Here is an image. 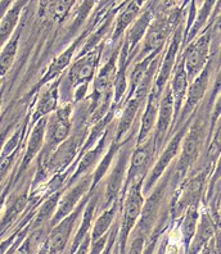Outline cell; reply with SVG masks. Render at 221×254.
Masks as SVG:
<instances>
[{"label": "cell", "instance_id": "obj_1", "mask_svg": "<svg viewBox=\"0 0 221 254\" xmlns=\"http://www.w3.org/2000/svg\"><path fill=\"white\" fill-rule=\"evenodd\" d=\"M211 112L212 106L206 98L202 106L193 116L188 132L183 140L180 155L174 164L171 188L174 191L194 171L205 154L211 139Z\"/></svg>", "mask_w": 221, "mask_h": 254}, {"label": "cell", "instance_id": "obj_2", "mask_svg": "<svg viewBox=\"0 0 221 254\" xmlns=\"http://www.w3.org/2000/svg\"><path fill=\"white\" fill-rule=\"evenodd\" d=\"M106 43H103L97 49L87 53L86 56L76 58L70 68L63 73L61 84V106L78 103L86 99L89 86L97 76L100 68V61L104 56Z\"/></svg>", "mask_w": 221, "mask_h": 254}, {"label": "cell", "instance_id": "obj_3", "mask_svg": "<svg viewBox=\"0 0 221 254\" xmlns=\"http://www.w3.org/2000/svg\"><path fill=\"white\" fill-rule=\"evenodd\" d=\"M139 126L141 124L137 125L130 136L125 140V143L120 148V152L116 157V161L113 163L112 168L109 170L108 175L104 179V186H103L102 199H100V204L98 208V213L113 205L116 201L121 200L122 191H124V186L126 183V177H128L129 164H130V157L134 152L135 146H137V137L139 132Z\"/></svg>", "mask_w": 221, "mask_h": 254}, {"label": "cell", "instance_id": "obj_4", "mask_svg": "<svg viewBox=\"0 0 221 254\" xmlns=\"http://www.w3.org/2000/svg\"><path fill=\"white\" fill-rule=\"evenodd\" d=\"M212 171L214 170L211 167H203L198 171H194L176 188L170 203L172 222L180 220L188 208L192 205H205Z\"/></svg>", "mask_w": 221, "mask_h": 254}, {"label": "cell", "instance_id": "obj_5", "mask_svg": "<svg viewBox=\"0 0 221 254\" xmlns=\"http://www.w3.org/2000/svg\"><path fill=\"white\" fill-rule=\"evenodd\" d=\"M144 181L135 183L121 198V216H120V254H125L133 230L139 222L142 216L146 195L143 192Z\"/></svg>", "mask_w": 221, "mask_h": 254}, {"label": "cell", "instance_id": "obj_6", "mask_svg": "<svg viewBox=\"0 0 221 254\" xmlns=\"http://www.w3.org/2000/svg\"><path fill=\"white\" fill-rule=\"evenodd\" d=\"M75 104H62L48 118L45 145L36 161H47L58 146L71 136L74 131Z\"/></svg>", "mask_w": 221, "mask_h": 254}, {"label": "cell", "instance_id": "obj_7", "mask_svg": "<svg viewBox=\"0 0 221 254\" xmlns=\"http://www.w3.org/2000/svg\"><path fill=\"white\" fill-rule=\"evenodd\" d=\"M215 68L216 59L212 58L209 64H207V67L205 68V71L196 80L190 82L189 90H188L187 94V99L184 102L183 109H181L178 121H176L174 128H172L171 136L181 126L188 124L193 118V116L196 115L197 111L200 109V107L202 106V103L206 100V98H207V95L210 93V89H211V74L212 72L215 71Z\"/></svg>", "mask_w": 221, "mask_h": 254}, {"label": "cell", "instance_id": "obj_8", "mask_svg": "<svg viewBox=\"0 0 221 254\" xmlns=\"http://www.w3.org/2000/svg\"><path fill=\"white\" fill-rule=\"evenodd\" d=\"M192 120H193V118H192ZM192 120H190L188 124L184 125V126H181L180 128L172 135L171 139L168 140L166 146L163 148V150L158 154V157H157L156 159V163H154L153 168L150 170L148 176H147L146 181H144L143 192L146 196L152 191L153 188H154V186L157 185V183L161 180L162 176L167 172V170H170V167L175 163V159L179 158L181 145H183V140L184 137H185V135H187L188 128H189Z\"/></svg>", "mask_w": 221, "mask_h": 254}, {"label": "cell", "instance_id": "obj_9", "mask_svg": "<svg viewBox=\"0 0 221 254\" xmlns=\"http://www.w3.org/2000/svg\"><path fill=\"white\" fill-rule=\"evenodd\" d=\"M181 56L185 64V71L189 77V82L196 80L207 67L211 57V27H207L196 37L192 43L181 49Z\"/></svg>", "mask_w": 221, "mask_h": 254}, {"label": "cell", "instance_id": "obj_10", "mask_svg": "<svg viewBox=\"0 0 221 254\" xmlns=\"http://www.w3.org/2000/svg\"><path fill=\"white\" fill-rule=\"evenodd\" d=\"M157 157H158V152H157L156 140H154L153 135L148 137L144 143L137 144L134 152L130 157L128 177H126L122 196L125 195V192L128 191V189L133 184L139 183V181H146L147 176H148V174L154 166L153 162H156Z\"/></svg>", "mask_w": 221, "mask_h": 254}, {"label": "cell", "instance_id": "obj_11", "mask_svg": "<svg viewBox=\"0 0 221 254\" xmlns=\"http://www.w3.org/2000/svg\"><path fill=\"white\" fill-rule=\"evenodd\" d=\"M91 194L93 192L85 196L84 200L77 205L75 211L53 227L49 235V239H48L49 254H65L67 248H70V245H71L72 240H74L72 235L75 236L74 231L80 225L81 218H82V214H84L85 208H86L87 201L90 199Z\"/></svg>", "mask_w": 221, "mask_h": 254}, {"label": "cell", "instance_id": "obj_12", "mask_svg": "<svg viewBox=\"0 0 221 254\" xmlns=\"http://www.w3.org/2000/svg\"><path fill=\"white\" fill-rule=\"evenodd\" d=\"M184 35H185V25L183 23L174 32L171 40L168 41L166 50L163 52L159 69L157 72L154 85H153V90H156L157 93L163 94L166 86L170 84V80H171L176 63H178L179 56H180L181 49H183Z\"/></svg>", "mask_w": 221, "mask_h": 254}, {"label": "cell", "instance_id": "obj_13", "mask_svg": "<svg viewBox=\"0 0 221 254\" xmlns=\"http://www.w3.org/2000/svg\"><path fill=\"white\" fill-rule=\"evenodd\" d=\"M93 172L82 176L77 183H75L72 186L65 189V194H63L62 199L60 201L58 209H57L56 214H54L53 220H52V225L53 227L57 223H60L61 221L65 220L67 216L75 211L77 205L81 201L84 200L85 196H87L91 192V188H93Z\"/></svg>", "mask_w": 221, "mask_h": 254}, {"label": "cell", "instance_id": "obj_14", "mask_svg": "<svg viewBox=\"0 0 221 254\" xmlns=\"http://www.w3.org/2000/svg\"><path fill=\"white\" fill-rule=\"evenodd\" d=\"M175 124V107H174V98H172V91L170 84L166 86L165 91L162 94L161 104H159L158 118H157L156 128L153 132V136L156 140L157 152L159 153L163 150L165 144L171 137L172 127Z\"/></svg>", "mask_w": 221, "mask_h": 254}, {"label": "cell", "instance_id": "obj_15", "mask_svg": "<svg viewBox=\"0 0 221 254\" xmlns=\"http://www.w3.org/2000/svg\"><path fill=\"white\" fill-rule=\"evenodd\" d=\"M62 77L56 78L49 84L44 85L40 87L35 100V107L31 113V121L30 127L38 124L41 118L49 117L54 112L61 107V84H62Z\"/></svg>", "mask_w": 221, "mask_h": 254}, {"label": "cell", "instance_id": "obj_16", "mask_svg": "<svg viewBox=\"0 0 221 254\" xmlns=\"http://www.w3.org/2000/svg\"><path fill=\"white\" fill-rule=\"evenodd\" d=\"M147 99L143 96L134 95L129 100L124 103V106L121 107V111L119 113V118H117V124L115 126V136L113 140L116 143L122 145L125 143V140L130 136V133L133 132V127L137 126L141 122V109L144 108L146 106Z\"/></svg>", "mask_w": 221, "mask_h": 254}, {"label": "cell", "instance_id": "obj_17", "mask_svg": "<svg viewBox=\"0 0 221 254\" xmlns=\"http://www.w3.org/2000/svg\"><path fill=\"white\" fill-rule=\"evenodd\" d=\"M153 18H154V10H153L152 1H148L144 6V9L139 14L137 21L131 25L128 32L124 36V47L128 49L129 54H130L135 61V57L138 54V50L141 44L143 43L144 37H146L148 28H149L150 23H152Z\"/></svg>", "mask_w": 221, "mask_h": 254}, {"label": "cell", "instance_id": "obj_18", "mask_svg": "<svg viewBox=\"0 0 221 254\" xmlns=\"http://www.w3.org/2000/svg\"><path fill=\"white\" fill-rule=\"evenodd\" d=\"M146 4V1H124L122 3L121 8L116 14L113 31L111 37H109V43H111L112 47L124 40L125 34L128 32L131 25L137 21L142 10L144 9Z\"/></svg>", "mask_w": 221, "mask_h": 254}, {"label": "cell", "instance_id": "obj_19", "mask_svg": "<svg viewBox=\"0 0 221 254\" xmlns=\"http://www.w3.org/2000/svg\"><path fill=\"white\" fill-rule=\"evenodd\" d=\"M219 225L215 221V218L212 217V214L207 209L206 205L202 207V212H201V218L198 227H197L196 235H194L193 240L190 243L189 249H188L187 254H201L203 249L214 240L219 231Z\"/></svg>", "mask_w": 221, "mask_h": 254}, {"label": "cell", "instance_id": "obj_20", "mask_svg": "<svg viewBox=\"0 0 221 254\" xmlns=\"http://www.w3.org/2000/svg\"><path fill=\"white\" fill-rule=\"evenodd\" d=\"M161 98L162 94L157 93L156 90L152 89L146 102V106H144V112L141 116V126H139V132H138L137 144L144 143L154 132L157 118H158Z\"/></svg>", "mask_w": 221, "mask_h": 254}, {"label": "cell", "instance_id": "obj_21", "mask_svg": "<svg viewBox=\"0 0 221 254\" xmlns=\"http://www.w3.org/2000/svg\"><path fill=\"white\" fill-rule=\"evenodd\" d=\"M189 77L185 71V64H184L183 56H179L178 63L175 67V71L172 73V77L170 80V87L172 91V98H174V107H175V124L178 121L180 112L183 109L184 102L187 99V94L189 90ZM174 124V126H175ZM174 128V127H172ZM171 139V137H170Z\"/></svg>", "mask_w": 221, "mask_h": 254}, {"label": "cell", "instance_id": "obj_22", "mask_svg": "<svg viewBox=\"0 0 221 254\" xmlns=\"http://www.w3.org/2000/svg\"><path fill=\"white\" fill-rule=\"evenodd\" d=\"M28 5V1H14L13 5L10 6L9 10L4 14V17L0 19V41H1V47H4L13 34L17 31L19 27V21L22 18V13Z\"/></svg>", "mask_w": 221, "mask_h": 254}, {"label": "cell", "instance_id": "obj_23", "mask_svg": "<svg viewBox=\"0 0 221 254\" xmlns=\"http://www.w3.org/2000/svg\"><path fill=\"white\" fill-rule=\"evenodd\" d=\"M120 214H121V200L116 201L115 204L98 213L97 218L94 221L93 230H91V242H95L102 236L107 235Z\"/></svg>", "mask_w": 221, "mask_h": 254}, {"label": "cell", "instance_id": "obj_24", "mask_svg": "<svg viewBox=\"0 0 221 254\" xmlns=\"http://www.w3.org/2000/svg\"><path fill=\"white\" fill-rule=\"evenodd\" d=\"M216 5V1H198V12H197V17L194 19L193 26L190 27L188 34L184 36V43L183 48H185L189 43L198 37L201 32L209 26L210 18L214 12V8Z\"/></svg>", "mask_w": 221, "mask_h": 254}, {"label": "cell", "instance_id": "obj_25", "mask_svg": "<svg viewBox=\"0 0 221 254\" xmlns=\"http://www.w3.org/2000/svg\"><path fill=\"white\" fill-rule=\"evenodd\" d=\"M202 207L203 204L192 205V207L188 208L187 212L180 218L181 235H183V243L187 252L189 249V245L193 240L194 235H196L197 227H198V223H200Z\"/></svg>", "mask_w": 221, "mask_h": 254}, {"label": "cell", "instance_id": "obj_26", "mask_svg": "<svg viewBox=\"0 0 221 254\" xmlns=\"http://www.w3.org/2000/svg\"><path fill=\"white\" fill-rule=\"evenodd\" d=\"M77 4V1H43L40 3L41 18L48 19L54 23H61L67 18L72 8Z\"/></svg>", "mask_w": 221, "mask_h": 254}, {"label": "cell", "instance_id": "obj_27", "mask_svg": "<svg viewBox=\"0 0 221 254\" xmlns=\"http://www.w3.org/2000/svg\"><path fill=\"white\" fill-rule=\"evenodd\" d=\"M221 154V117L219 118L216 122L214 131H212L211 139H210V144L206 149L205 154H203L202 159L200 163L197 164V167L194 171H198L203 167H211L214 170L216 162H218L219 157ZM193 171V172H194Z\"/></svg>", "mask_w": 221, "mask_h": 254}, {"label": "cell", "instance_id": "obj_28", "mask_svg": "<svg viewBox=\"0 0 221 254\" xmlns=\"http://www.w3.org/2000/svg\"><path fill=\"white\" fill-rule=\"evenodd\" d=\"M22 32H23V26H19L17 31L13 34L8 43L1 47V54H0V74L1 77H5V74L10 71L13 67V63L16 61L17 54H18L19 40H21Z\"/></svg>", "mask_w": 221, "mask_h": 254}, {"label": "cell", "instance_id": "obj_29", "mask_svg": "<svg viewBox=\"0 0 221 254\" xmlns=\"http://www.w3.org/2000/svg\"><path fill=\"white\" fill-rule=\"evenodd\" d=\"M63 194H65V189L54 192L53 195H50L49 198H47L43 201V204L39 207L36 217L31 222V229L32 227H38L41 226V225H45V223L52 222L54 214H56L57 209H58V205H60V201L62 199Z\"/></svg>", "mask_w": 221, "mask_h": 254}, {"label": "cell", "instance_id": "obj_30", "mask_svg": "<svg viewBox=\"0 0 221 254\" xmlns=\"http://www.w3.org/2000/svg\"><path fill=\"white\" fill-rule=\"evenodd\" d=\"M80 4L81 6L76 9L75 14L72 17V23L69 28V35H74L76 31H78L80 28H82L85 21H86V18L89 17V13L91 12V9H93L94 5H95L94 1H82V3Z\"/></svg>", "mask_w": 221, "mask_h": 254}, {"label": "cell", "instance_id": "obj_31", "mask_svg": "<svg viewBox=\"0 0 221 254\" xmlns=\"http://www.w3.org/2000/svg\"><path fill=\"white\" fill-rule=\"evenodd\" d=\"M148 242H149V239L144 236L143 234L133 231L130 235V239H129L125 254H144V251H146V247L148 244Z\"/></svg>", "mask_w": 221, "mask_h": 254}, {"label": "cell", "instance_id": "obj_32", "mask_svg": "<svg viewBox=\"0 0 221 254\" xmlns=\"http://www.w3.org/2000/svg\"><path fill=\"white\" fill-rule=\"evenodd\" d=\"M221 179V154L219 157L218 162H216L215 167H214V171H212V175L210 177V183H209V189H207V194H206V200H205V205H207L211 200L212 192H214V189H215L216 184L220 181Z\"/></svg>", "mask_w": 221, "mask_h": 254}, {"label": "cell", "instance_id": "obj_33", "mask_svg": "<svg viewBox=\"0 0 221 254\" xmlns=\"http://www.w3.org/2000/svg\"><path fill=\"white\" fill-rule=\"evenodd\" d=\"M221 200V179L218 184H216L215 189H214V192H212L211 200L206 207L210 211V213L212 214V217L215 218V221L218 222V212H219V205H220Z\"/></svg>", "mask_w": 221, "mask_h": 254}, {"label": "cell", "instance_id": "obj_34", "mask_svg": "<svg viewBox=\"0 0 221 254\" xmlns=\"http://www.w3.org/2000/svg\"><path fill=\"white\" fill-rule=\"evenodd\" d=\"M221 93V65L218 68L215 74V78H214V82L211 85V89H210V93L207 95V102L214 107L215 104L216 99H218V96L220 95Z\"/></svg>", "mask_w": 221, "mask_h": 254}, {"label": "cell", "instance_id": "obj_35", "mask_svg": "<svg viewBox=\"0 0 221 254\" xmlns=\"http://www.w3.org/2000/svg\"><path fill=\"white\" fill-rule=\"evenodd\" d=\"M109 239V233L107 235L102 236L100 239L95 240V242H91L90 244V251H89V254H102L104 248H106L107 243H108Z\"/></svg>", "mask_w": 221, "mask_h": 254}, {"label": "cell", "instance_id": "obj_36", "mask_svg": "<svg viewBox=\"0 0 221 254\" xmlns=\"http://www.w3.org/2000/svg\"><path fill=\"white\" fill-rule=\"evenodd\" d=\"M166 231H167V230H166ZM165 233H158V231H154V233L152 234V236H150V239H149V242H148V244H147V247H146L144 254H154L157 245H158L159 239H161V236L163 235Z\"/></svg>", "mask_w": 221, "mask_h": 254}, {"label": "cell", "instance_id": "obj_37", "mask_svg": "<svg viewBox=\"0 0 221 254\" xmlns=\"http://www.w3.org/2000/svg\"><path fill=\"white\" fill-rule=\"evenodd\" d=\"M218 225L221 229V200H220V205H219V212H218Z\"/></svg>", "mask_w": 221, "mask_h": 254}, {"label": "cell", "instance_id": "obj_38", "mask_svg": "<svg viewBox=\"0 0 221 254\" xmlns=\"http://www.w3.org/2000/svg\"><path fill=\"white\" fill-rule=\"evenodd\" d=\"M221 65V47H220V53H219L218 58H216V71H218V68Z\"/></svg>", "mask_w": 221, "mask_h": 254}, {"label": "cell", "instance_id": "obj_39", "mask_svg": "<svg viewBox=\"0 0 221 254\" xmlns=\"http://www.w3.org/2000/svg\"><path fill=\"white\" fill-rule=\"evenodd\" d=\"M201 254H211V243H210V244L207 245L205 249H203L202 253H201Z\"/></svg>", "mask_w": 221, "mask_h": 254}]
</instances>
